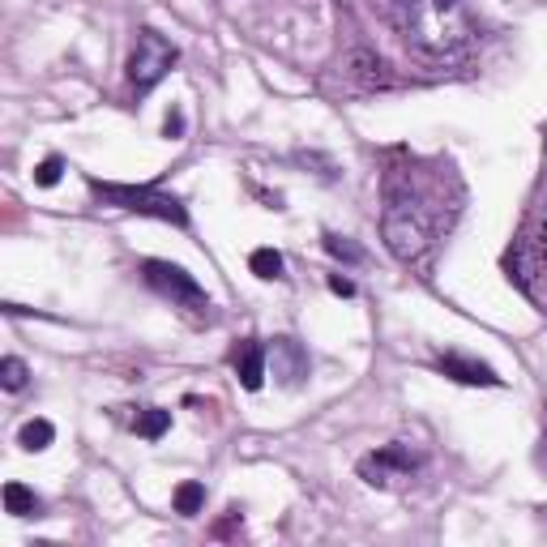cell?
Segmentation results:
<instances>
[{
	"instance_id": "cell-1",
	"label": "cell",
	"mask_w": 547,
	"mask_h": 547,
	"mask_svg": "<svg viewBox=\"0 0 547 547\" xmlns=\"http://www.w3.org/2000/svg\"><path fill=\"white\" fill-rule=\"evenodd\" d=\"M402 35L410 52L424 60L462 56L475 39L462 0H410L402 9Z\"/></svg>"
},
{
	"instance_id": "cell-2",
	"label": "cell",
	"mask_w": 547,
	"mask_h": 547,
	"mask_svg": "<svg viewBox=\"0 0 547 547\" xmlns=\"http://www.w3.org/2000/svg\"><path fill=\"white\" fill-rule=\"evenodd\" d=\"M381 231H385V248L398 261H419L432 248V218L410 197L390 193V210L381 218Z\"/></svg>"
},
{
	"instance_id": "cell-3",
	"label": "cell",
	"mask_w": 547,
	"mask_h": 547,
	"mask_svg": "<svg viewBox=\"0 0 547 547\" xmlns=\"http://www.w3.org/2000/svg\"><path fill=\"white\" fill-rule=\"evenodd\" d=\"M90 193L116 210H133V215H150L163 218V223H176L184 227L189 223V210L180 206L172 193H158V189H133V184H103V180H90Z\"/></svg>"
},
{
	"instance_id": "cell-4",
	"label": "cell",
	"mask_w": 547,
	"mask_h": 547,
	"mask_svg": "<svg viewBox=\"0 0 547 547\" xmlns=\"http://www.w3.org/2000/svg\"><path fill=\"white\" fill-rule=\"evenodd\" d=\"M172 64H176V47L163 39L158 30H141L133 56H129V81H133V90L146 95L150 86H158V81L167 78Z\"/></svg>"
},
{
	"instance_id": "cell-5",
	"label": "cell",
	"mask_w": 547,
	"mask_h": 547,
	"mask_svg": "<svg viewBox=\"0 0 547 547\" xmlns=\"http://www.w3.org/2000/svg\"><path fill=\"white\" fill-rule=\"evenodd\" d=\"M141 278H146L158 295L176 299V304H189V308H210V299H206V291L197 287L193 274L180 270V265H172V261H146V265H141Z\"/></svg>"
},
{
	"instance_id": "cell-6",
	"label": "cell",
	"mask_w": 547,
	"mask_h": 547,
	"mask_svg": "<svg viewBox=\"0 0 547 547\" xmlns=\"http://www.w3.org/2000/svg\"><path fill=\"white\" fill-rule=\"evenodd\" d=\"M342 69H347V78L355 81V86H364V90H385V86H393V73L390 64L376 56V52H364V47H355V52H347V60H342Z\"/></svg>"
},
{
	"instance_id": "cell-7",
	"label": "cell",
	"mask_w": 547,
	"mask_h": 547,
	"mask_svg": "<svg viewBox=\"0 0 547 547\" xmlns=\"http://www.w3.org/2000/svg\"><path fill=\"white\" fill-rule=\"evenodd\" d=\"M419 462L410 450H402V445H385L381 453H368L364 462H359V475H364V484H372V488H390V470H410Z\"/></svg>"
},
{
	"instance_id": "cell-8",
	"label": "cell",
	"mask_w": 547,
	"mask_h": 547,
	"mask_svg": "<svg viewBox=\"0 0 547 547\" xmlns=\"http://www.w3.org/2000/svg\"><path fill=\"white\" fill-rule=\"evenodd\" d=\"M265 364H270V351L261 347V342H240L231 351V368H235V376H240V385L244 390H261L265 385Z\"/></svg>"
},
{
	"instance_id": "cell-9",
	"label": "cell",
	"mask_w": 547,
	"mask_h": 547,
	"mask_svg": "<svg viewBox=\"0 0 547 547\" xmlns=\"http://www.w3.org/2000/svg\"><path fill=\"white\" fill-rule=\"evenodd\" d=\"M270 364H274V376H278L282 385H295V381L308 372V355L299 351V342H295V338H274Z\"/></svg>"
},
{
	"instance_id": "cell-10",
	"label": "cell",
	"mask_w": 547,
	"mask_h": 547,
	"mask_svg": "<svg viewBox=\"0 0 547 547\" xmlns=\"http://www.w3.org/2000/svg\"><path fill=\"white\" fill-rule=\"evenodd\" d=\"M436 368L445 372V376H453V381H462V385H501V376H496L488 364L467 359V355H441Z\"/></svg>"
},
{
	"instance_id": "cell-11",
	"label": "cell",
	"mask_w": 547,
	"mask_h": 547,
	"mask_svg": "<svg viewBox=\"0 0 547 547\" xmlns=\"http://www.w3.org/2000/svg\"><path fill=\"white\" fill-rule=\"evenodd\" d=\"M52 441H56V428H52L47 419H26V424H21V432H18V445L26 453H43Z\"/></svg>"
},
{
	"instance_id": "cell-12",
	"label": "cell",
	"mask_w": 547,
	"mask_h": 547,
	"mask_svg": "<svg viewBox=\"0 0 547 547\" xmlns=\"http://www.w3.org/2000/svg\"><path fill=\"white\" fill-rule=\"evenodd\" d=\"M4 509H9L13 518H39V501H35V492L21 488V484H4Z\"/></svg>"
},
{
	"instance_id": "cell-13",
	"label": "cell",
	"mask_w": 547,
	"mask_h": 547,
	"mask_svg": "<svg viewBox=\"0 0 547 547\" xmlns=\"http://www.w3.org/2000/svg\"><path fill=\"white\" fill-rule=\"evenodd\" d=\"M248 270H253L257 278H265V282H274V278H282V270H287V261H282V253H278V248H257V253L248 257Z\"/></svg>"
},
{
	"instance_id": "cell-14",
	"label": "cell",
	"mask_w": 547,
	"mask_h": 547,
	"mask_svg": "<svg viewBox=\"0 0 547 547\" xmlns=\"http://www.w3.org/2000/svg\"><path fill=\"white\" fill-rule=\"evenodd\" d=\"M167 428H172V410L150 407V410H141V415H137V436H146V441H158Z\"/></svg>"
},
{
	"instance_id": "cell-15",
	"label": "cell",
	"mask_w": 547,
	"mask_h": 547,
	"mask_svg": "<svg viewBox=\"0 0 547 547\" xmlns=\"http://www.w3.org/2000/svg\"><path fill=\"white\" fill-rule=\"evenodd\" d=\"M26 381H30V368L21 364L18 355H9V359L0 364V385L9 393H18V390H26Z\"/></svg>"
},
{
	"instance_id": "cell-16",
	"label": "cell",
	"mask_w": 547,
	"mask_h": 547,
	"mask_svg": "<svg viewBox=\"0 0 547 547\" xmlns=\"http://www.w3.org/2000/svg\"><path fill=\"white\" fill-rule=\"evenodd\" d=\"M325 253L338 257V261H347V265H359V261H364V248H359L355 240H347V235H325Z\"/></svg>"
},
{
	"instance_id": "cell-17",
	"label": "cell",
	"mask_w": 547,
	"mask_h": 547,
	"mask_svg": "<svg viewBox=\"0 0 547 547\" xmlns=\"http://www.w3.org/2000/svg\"><path fill=\"white\" fill-rule=\"evenodd\" d=\"M201 505H206V488H201V484H180L176 488V513L193 518V513H201Z\"/></svg>"
},
{
	"instance_id": "cell-18",
	"label": "cell",
	"mask_w": 547,
	"mask_h": 547,
	"mask_svg": "<svg viewBox=\"0 0 547 547\" xmlns=\"http://www.w3.org/2000/svg\"><path fill=\"white\" fill-rule=\"evenodd\" d=\"M60 172H64V163H60L56 155H52V158H43L39 167H35V184H39V189H52V184L60 180Z\"/></svg>"
},
{
	"instance_id": "cell-19",
	"label": "cell",
	"mask_w": 547,
	"mask_h": 547,
	"mask_svg": "<svg viewBox=\"0 0 547 547\" xmlns=\"http://www.w3.org/2000/svg\"><path fill=\"white\" fill-rule=\"evenodd\" d=\"M330 291L347 299V295H355V282H351V278H342V274H330Z\"/></svg>"
},
{
	"instance_id": "cell-20",
	"label": "cell",
	"mask_w": 547,
	"mask_h": 547,
	"mask_svg": "<svg viewBox=\"0 0 547 547\" xmlns=\"http://www.w3.org/2000/svg\"><path fill=\"white\" fill-rule=\"evenodd\" d=\"M163 133H167V137L184 133V112H172V116H167V124H163Z\"/></svg>"
},
{
	"instance_id": "cell-21",
	"label": "cell",
	"mask_w": 547,
	"mask_h": 547,
	"mask_svg": "<svg viewBox=\"0 0 547 547\" xmlns=\"http://www.w3.org/2000/svg\"><path fill=\"white\" fill-rule=\"evenodd\" d=\"M539 248H543V257H547V223H543V231H539Z\"/></svg>"
}]
</instances>
